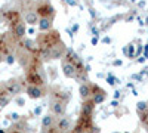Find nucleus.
I'll return each mask as SVG.
<instances>
[{"instance_id": "nucleus-35", "label": "nucleus", "mask_w": 148, "mask_h": 133, "mask_svg": "<svg viewBox=\"0 0 148 133\" xmlns=\"http://www.w3.org/2000/svg\"><path fill=\"white\" fill-rule=\"evenodd\" d=\"M145 61H147V59H145L144 56H139V58H138V62H139V64H144Z\"/></svg>"}, {"instance_id": "nucleus-31", "label": "nucleus", "mask_w": 148, "mask_h": 133, "mask_svg": "<svg viewBox=\"0 0 148 133\" xmlns=\"http://www.w3.org/2000/svg\"><path fill=\"white\" fill-rule=\"evenodd\" d=\"M98 42H99V39H98V37H92V44H93V46H96Z\"/></svg>"}, {"instance_id": "nucleus-22", "label": "nucleus", "mask_w": 148, "mask_h": 133, "mask_svg": "<svg viewBox=\"0 0 148 133\" xmlns=\"http://www.w3.org/2000/svg\"><path fill=\"white\" fill-rule=\"evenodd\" d=\"M107 83L110 84V86H114V84H119L120 81H119V78H117L116 76H113V74L110 72V74H108V77H107Z\"/></svg>"}, {"instance_id": "nucleus-9", "label": "nucleus", "mask_w": 148, "mask_h": 133, "mask_svg": "<svg viewBox=\"0 0 148 133\" xmlns=\"http://www.w3.org/2000/svg\"><path fill=\"white\" fill-rule=\"evenodd\" d=\"M55 126L62 132V133H71V130H73V126H74V121H73V118L70 117V115H62V117H59L58 120H56V123H55Z\"/></svg>"}, {"instance_id": "nucleus-46", "label": "nucleus", "mask_w": 148, "mask_h": 133, "mask_svg": "<svg viewBox=\"0 0 148 133\" xmlns=\"http://www.w3.org/2000/svg\"><path fill=\"white\" fill-rule=\"evenodd\" d=\"M147 76H148V68H147Z\"/></svg>"}, {"instance_id": "nucleus-41", "label": "nucleus", "mask_w": 148, "mask_h": 133, "mask_svg": "<svg viewBox=\"0 0 148 133\" xmlns=\"http://www.w3.org/2000/svg\"><path fill=\"white\" fill-rule=\"evenodd\" d=\"M138 6H139V8H145V2H139Z\"/></svg>"}, {"instance_id": "nucleus-10", "label": "nucleus", "mask_w": 148, "mask_h": 133, "mask_svg": "<svg viewBox=\"0 0 148 133\" xmlns=\"http://www.w3.org/2000/svg\"><path fill=\"white\" fill-rule=\"evenodd\" d=\"M10 34L14 35V39H15L16 42L22 40L24 37H25V34H27L25 22H24V21H19V22L15 24V25H12V27H10Z\"/></svg>"}, {"instance_id": "nucleus-18", "label": "nucleus", "mask_w": 148, "mask_h": 133, "mask_svg": "<svg viewBox=\"0 0 148 133\" xmlns=\"http://www.w3.org/2000/svg\"><path fill=\"white\" fill-rule=\"evenodd\" d=\"M121 52H123V55H126V58L133 59V58H135V52H136V49H135V44H133V43H129V44H126V46H123Z\"/></svg>"}, {"instance_id": "nucleus-7", "label": "nucleus", "mask_w": 148, "mask_h": 133, "mask_svg": "<svg viewBox=\"0 0 148 133\" xmlns=\"http://www.w3.org/2000/svg\"><path fill=\"white\" fill-rule=\"evenodd\" d=\"M25 93L30 99H40L47 93V87H40V86H33V84H27L25 86Z\"/></svg>"}, {"instance_id": "nucleus-13", "label": "nucleus", "mask_w": 148, "mask_h": 133, "mask_svg": "<svg viewBox=\"0 0 148 133\" xmlns=\"http://www.w3.org/2000/svg\"><path fill=\"white\" fill-rule=\"evenodd\" d=\"M65 52H67V46H65V43L64 42H61L59 44H56V46H53L52 49H51V58H52V61L55 59H62L64 56H65Z\"/></svg>"}, {"instance_id": "nucleus-28", "label": "nucleus", "mask_w": 148, "mask_h": 133, "mask_svg": "<svg viewBox=\"0 0 148 133\" xmlns=\"http://www.w3.org/2000/svg\"><path fill=\"white\" fill-rule=\"evenodd\" d=\"M132 78H133V80L141 81V80H142V76H141V74H133V76H132Z\"/></svg>"}, {"instance_id": "nucleus-42", "label": "nucleus", "mask_w": 148, "mask_h": 133, "mask_svg": "<svg viewBox=\"0 0 148 133\" xmlns=\"http://www.w3.org/2000/svg\"><path fill=\"white\" fill-rule=\"evenodd\" d=\"M0 133H6V129H3V127H2V129H0Z\"/></svg>"}, {"instance_id": "nucleus-32", "label": "nucleus", "mask_w": 148, "mask_h": 133, "mask_svg": "<svg viewBox=\"0 0 148 133\" xmlns=\"http://www.w3.org/2000/svg\"><path fill=\"white\" fill-rule=\"evenodd\" d=\"M102 43H107V44H110V43H111V39H110V37H104V39H102Z\"/></svg>"}, {"instance_id": "nucleus-2", "label": "nucleus", "mask_w": 148, "mask_h": 133, "mask_svg": "<svg viewBox=\"0 0 148 133\" xmlns=\"http://www.w3.org/2000/svg\"><path fill=\"white\" fill-rule=\"evenodd\" d=\"M36 46L37 49H52L53 46L59 44L62 42L61 39V34L58 30H51V31H46V33H42L36 37Z\"/></svg>"}, {"instance_id": "nucleus-29", "label": "nucleus", "mask_w": 148, "mask_h": 133, "mask_svg": "<svg viewBox=\"0 0 148 133\" xmlns=\"http://www.w3.org/2000/svg\"><path fill=\"white\" fill-rule=\"evenodd\" d=\"M34 114H36V115H40V114H42V106H37L36 110H34Z\"/></svg>"}, {"instance_id": "nucleus-4", "label": "nucleus", "mask_w": 148, "mask_h": 133, "mask_svg": "<svg viewBox=\"0 0 148 133\" xmlns=\"http://www.w3.org/2000/svg\"><path fill=\"white\" fill-rule=\"evenodd\" d=\"M2 87L8 92V95L10 98H16V96H21V93L25 90L24 84L19 78H9L5 83H2Z\"/></svg>"}, {"instance_id": "nucleus-14", "label": "nucleus", "mask_w": 148, "mask_h": 133, "mask_svg": "<svg viewBox=\"0 0 148 133\" xmlns=\"http://www.w3.org/2000/svg\"><path fill=\"white\" fill-rule=\"evenodd\" d=\"M79 95L82 101H86V99H90V95H92V83L90 81H84L79 86Z\"/></svg>"}, {"instance_id": "nucleus-34", "label": "nucleus", "mask_w": 148, "mask_h": 133, "mask_svg": "<svg viewBox=\"0 0 148 133\" xmlns=\"http://www.w3.org/2000/svg\"><path fill=\"white\" fill-rule=\"evenodd\" d=\"M111 106H114V108H117V106H119V101L113 99V102H111Z\"/></svg>"}, {"instance_id": "nucleus-38", "label": "nucleus", "mask_w": 148, "mask_h": 133, "mask_svg": "<svg viewBox=\"0 0 148 133\" xmlns=\"http://www.w3.org/2000/svg\"><path fill=\"white\" fill-rule=\"evenodd\" d=\"M39 133H49V129H40Z\"/></svg>"}, {"instance_id": "nucleus-20", "label": "nucleus", "mask_w": 148, "mask_h": 133, "mask_svg": "<svg viewBox=\"0 0 148 133\" xmlns=\"http://www.w3.org/2000/svg\"><path fill=\"white\" fill-rule=\"evenodd\" d=\"M147 110H148V102L147 101H139L136 104V114H141V113H144Z\"/></svg>"}, {"instance_id": "nucleus-37", "label": "nucleus", "mask_w": 148, "mask_h": 133, "mask_svg": "<svg viewBox=\"0 0 148 133\" xmlns=\"http://www.w3.org/2000/svg\"><path fill=\"white\" fill-rule=\"evenodd\" d=\"M27 33H28V34H34V28H33V27H31V28H28V30H27Z\"/></svg>"}, {"instance_id": "nucleus-11", "label": "nucleus", "mask_w": 148, "mask_h": 133, "mask_svg": "<svg viewBox=\"0 0 148 133\" xmlns=\"http://www.w3.org/2000/svg\"><path fill=\"white\" fill-rule=\"evenodd\" d=\"M51 99H55V101H61V102L70 104L71 93L67 92V90H61V89H58V87H52V89H51Z\"/></svg>"}, {"instance_id": "nucleus-25", "label": "nucleus", "mask_w": 148, "mask_h": 133, "mask_svg": "<svg viewBox=\"0 0 148 133\" xmlns=\"http://www.w3.org/2000/svg\"><path fill=\"white\" fill-rule=\"evenodd\" d=\"M142 50H144V46H141V44H139V46L136 47V52H135V58H139V56H141V53H142Z\"/></svg>"}, {"instance_id": "nucleus-16", "label": "nucleus", "mask_w": 148, "mask_h": 133, "mask_svg": "<svg viewBox=\"0 0 148 133\" xmlns=\"http://www.w3.org/2000/svg\"><path fill=\"white\" fill-rule=\"evenodd\" d=\"M56 123V117L52 115L51 113H47L42 117V129H51Z\"/></svg>"}, {"instance_id": "nucleus-1", "label": "nucleus", "mask_w": 148, "mask_h": 133, "mask_svg": "<svg viewBox=\"0 0 148 133\" xmlns=\"http://www.w3.org/2000/svg\"><path fill=\"white\" fill-rule=\"evenodd\" d=\"M95 104L92 99L82 101L80 110H79V117L74 121L71 133H99V127L95 124Z\"/></svg>"}, {"instance_id": "nucleus-24", "label": "nucleus", "mask_w": 148, "mask_h": 133, "mask_svg": "<svg viewBox=\"0 0 148 133\" xmlns=\"http://www.w3.org/2000/svg\"><path fill=\"white\" fill-rule=\"evenodd\" d=\"M15 102H16L18 106H24V105H25V99H24L22 96H16V98H15Z\"/></svg>"}, {"instance_id": "nucleus-33", "label": "nucleus", "mask_w": 148, "mask_h": 133, "mask_svg": "<svg viewBox=\"0 0 148 133\" xmlns=\"http://www.w3.org/2000/svg\"><path fill=\"white\" fill-rule=\"evenodd\" d=\"M114 65H116V67H120V65H123V62L120 61V59H116V61H114Z\"/></svg>"}, {"instance_id": "nucleus-27", "label": "nucleus", "mask_w": 148, "mask_h": 133, "mask_svg": "<svg viewBox=\"0 0 148 133\" xmlns=\"http://www.w3.org/2000/svg\"><path fill=\"white\" fill-rule=\"evenodd\" d=\"M65 2H67L68 6H79V2H77V0H65Z\"/></svg>"}, {"instance_id": "nucleus-45", "label": "nucleus", "mask_w": 148, "mask_h": 133, "mask_svg": "<svg viewBox=\"0 0 148 133\" xmlns=\"http://www.w3.org/2000/svg\"><path fill=\"white\" fill-rule=\"evenodd\" d=\"M113 133H121V132H113Z\"/></svg>"}, {"instance_id": "nucleus-8", "label": "nucleus", "mask_w": 148, "mask_h": 133, "mask_svg": "<svg viewBox=\"0 0 148 133\" xmlns=\"http://www.w3.org/2000/svg\"><path fill=\"white\" fill-rule=\"evenodd\" d=\"M6 133H30L28 121H27L25 118H21L19 121L12 123V124L6 129Z\"/></svg>"}, {"instance_id": "nucleus-17", "label": "nucleus", "mask_w": 148, "mask_h": 133, "mask_svg": "<svg viewBox=\"0 0 148 133\" xmlns=\"http://www.w3.org/2000/svg\"><path fill=\"white\" fill-rule=\"evenodd\" d=\"M52 22H53V19H49V18H40V19H39V24H37V27H39L40 33L51 31V30H52Z\"/></svg>"}, {"instance_id": "nucleus-36", "label": "nucleus", "mask_w": 148, "mask_h": 133, "mask_svg": "<svg viewBox=\"0 0 148 133\" xmlns=\"http://www.w3.org/2000/svg\"><path fill=\"white\" fill-rule=\"evenodd\" d=\"M144 53H148V43L144 44Z\"/></svg>"}, {"instance_id": "nucleus-23", "label": "nucleus", "mask_w": 148, "mask_h": 133, "mask_svg": "<svg viewBox=\"0 0 148 133\" xmlns=\"http://www.w3.org/2000/svg\"><path fill=\"white\" fill-rule=\"evenodd\" d=\"M21 118H22V115H19L18 113H10V114L8 115V120H10L12 123H16V121H19Z\"/></svg>"}, {"instance_id": "nucleus-19", "label": "nucleus", "mask_w": 148, "mask_h": 133, "mask_svg": "<svg viewBox=\"0 0 148 133\" xmlns=\"http://www.w3.org/2000/svg\"><path fill=\"white\" fill-rule=\"evenodd\" d=\"M138 117H139L141 124L144 126V129H145V130H147V133H148V110H147V111H144V113H141V114H138Z\"/></svg>"}, {"instance_id": "nucleus-44", "label": "nucleus", "mask_w": 148, "mask_h": 133, "mask_svg": "<svg viewBox=\"0 0 148 133\" xmlns=\"http://www.w3.org/2000/svg\"><path fill=\"white\" fill-rule=\"evenodd\" d=\"M145 24H147V25H148V18H147V19H145Z\"/></svg>"}, {"instance_id": "nucleus-30", "label": "nucleus", "mask_w": 148, "mask_h": 133, "mask_svg": "<svg viewBox=\"0 0 148 133\" xmlns=\"http://www.w3.org/2000/svg\"><path fill=\"white\" fill-rule=\"evenodd\" d=\"M120 95H121V92H120V90H116V92H114V99H116V101H119Z\"/></svg>"}, {"instance_id": "nucleus-43", "label": "nucleus", "mask_w": 148, "mask_h": 133, "mask_svg": "<svg viewBox=\"0 0 148 133\" xmlns=\"http://www.w3.org/2000/svg\"><path fill=\"white\" fill-rule=\"evenodd\" d=\"M0 22H3V15L0 14Z\"/></svg>"}, {"instance_id": "nucleus-3", "label": "nucleus", "mask_w": 148, "mask_h": 133, "mask_svg": "<svg viewBox=\"0 0 148 133\" xmlns=\"http://www.w3.org/2000/svg\"><path fill=\"white\" fill-rule=\"evenodd\" d=\"M36 14L39 15V18H49V19H55L56 16V10L53 5L49 0H39L36 3Z\"/></svg>"}, {"instance_id": "nucleus-39", "label": "nucleus", "mask_w": 148, "mask_h": 133, "mask_svg": "<svg viewBox=\"0 0 148 133\" xmlns=\"http://www.w3.org/2000/svg\"><path fill=\"white\" fill-rule=\"evenodd\" d=\"M2 62H5V56L0 53V64H2Z\"/></svg>"}, {"instance_id": "nucleus-6", "label": "nucleus", "mask_w": 148, "mask_h": 133, "mask_svg": "<svg viewBox=\"0 0 148 133\" xmlns=\"http://www.w3.org/2000/svg\"><path fill=\"white\" fill-rule=\"evenodd\" d=\"M107 96H108L107 90H104L101 86H98L96 83H92V95H90V99L93 101L95 105H99V104L105 102Z\"/></svg>"}, {"instance_id": "nucleus-15", "label": "nucleus", "mask_w": 148, "mask_h": 133, "mask_svg": "<svg viewBox=\"0 0 148 133\" xmlns=\"http://www.w3.org/2000/svg\"><path fill=\"white\" fill-rule=\"evenodd\" d=\"M39 15L36 14V10H28V12H25V15H24V22L25 24H28V25H37L39 24Z\"/></svg>"}, {"instance_id": "nucleus-5", "label": "nucleus", "mask_w": 148, "mask_h": 133, "mask_svg": "<svg viewBox=\"0 0 148 133\" xmlns=\"http://www.w3.org/2000/svg\"><path fill=\"white\" fill-rule=\"evenodd\" d=\"M67 108H68V104L65 102H61V101H55V99H51L49 102V113L55 117H62L67 114Z\"/></svg>"}, {"instance_id": "nucleus-47", "label": "nucleus", "mask_w": 148, "mask_h": 133, "mask_svg": "<svg viewBox=\"0 0 148 133\" xmlns=\"http://www.w3.org/2000/svg\"><path fill=\"white\" fill-rule=\"evenodd\" d=\"M0 86H2V83H0Z\"/></svg>"}, {"instance_id": "nucleus-12", "label": "nucleus", "mask_w": 148, "mask_h": 133, "mask_svg": "<svg viewBox=\"0 0 148 133\" xmlns=\"http://www.w3.org/2000/svg\"><path fill=\"white\" fill-rule=\"evenodd\" d=\"M61 70H62V74L67 77V78H74L76 80L77 77V70L71 62L65 61V59H61Z\"/></svg>"}, {"instance_id": "nucleus-40", "label": "nucleus", "mask_w": 148, "mask_h": 133, "mask_svg": "<svg viewBox=\"0 0 148 133\" xmlns=\"http://www.w3.org/2000/svg\"><path fill=\"white\" fill-rule=\"evenodd\" d=\"M77 30H79V25H77V24H76V25H73V33L77 31Z\"/></svg>"}, {"instance_id": "nucleus-21", "label": "nucleus", "mask_w": 148, "mask_h": 133, "mask_svg": "<svg viewBox=\"0 0 148 133\" xmlns=\"http://www.w3.org/2000/svg\"><path fill=\"white\" fill-rule=\"evenodd\" d=\"M5 62H6L8 65H14V64L16 62V56H15V53H9V55H6V56H5Z\"/></svg>"}, {"instance_id": "nucleus-26", "label": "nucleus", "mask_w": 148, "mask_h": 133, "mask_svg": "<svg viewBox=\"0 0 148 133\" xmlns=\"http://www.w3.org/2000/svg\"><path fill=\"white\" fill-rule=\"evenodd\" d=\"M49 133H62V132H61V130H59V129H58V127L53 124L51 129H49Z\"/></svg>"}]
</instances>
